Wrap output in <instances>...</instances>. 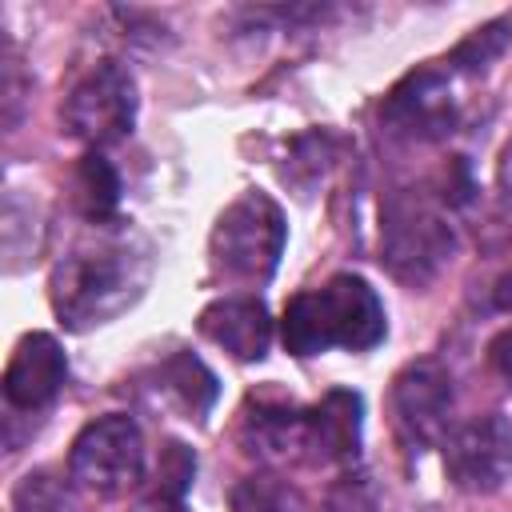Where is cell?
<instances>
[{"label":"cell","instance_id":"52a82bcc","mask_svg":"<svg viewBox=\"0 0 512 512\" xmlns=\"http://www.w3.org/2000/svg\"><path fill=\"white\" fill-rule=\"evenodd\" d=\"M444 472L468 496H488L512 476V424L500 412L472 416L444 436Z\"/></svg>","mask_w":512,"mask_h":512},{"label":"cell","instance_id":"9a60e30c","mask_svg":"<svg viewBox=\"0 0 512 512\" xmlns=\"http://www.w3.org/2000/svg\"><path fill=\"white\" fill-rule=\"evenodd\" d=\"M160 380H164V388L176 392L180 404H184L188 412H196V416L208 412L212 400H216V376H212L192 352H176V356L160 368Z\"/></svg>","mask_w":512,"mask_h":512},{"label":"cell","instance_id":"7402d4cb","mask_svg":"<svg viewBox=\"0 0 512 512\" xmlns=\"http://www.w3.org/2000/svg\"><path fill=\"white\" fill-rule=\"evenodd\" d=\"M488 360H492V368H496V376L512 388V328H504L492 344H488Z\"/></svg>","mask_w":512,"mask_h":512},{"label":"cell","instance_id":"7a4b0ae2","mask_svg":"<svg viewBox=\"0 0 512 512\" xmlns=\"http://www.w3.org/2000/svg\"><path fill=\"white\" fill-rule=\"evenodd\" d=\"M384 304L360 276H332L288 300L280 336L292 356H316L328 348L368 352L384 340Z\"/></svg>","mask_w":512,"mask_h":512},{"label":"cell","instance_id":"9c48e42d","mask_svg":"<svg viewBox=\"0 0 512 512\" xmlns=\"http://www.w3.org/2000/svg\"><path fill=\"white\" fill-rule=\"evenodd\" d=\"M392 416L412 444H436L448 436L452 376L436 360H412L392 380Z\"/></svg>","mask_w":512,"mask_h":512},{"label":"cell","instance_id":"e0dca14e","mask_svg":"<svg viewBox=\"0 0 512 512\" xmlns=\"http://www.w3.org/2000/svg\"><path fill=\"white\" fill-rule=\"evenodd\" d=\"M12 512H80L72 488L48 472V468H36L28 476L16 480L12 488Z\"/></svg>","mask_w":512,"mask_h":512},{"label":"cell","instance_id":"44dd1931","mask_svg":"<svg viewBox=\"0 0 512 512\" xmlns=\"http://www.w3.org/2000/svg\"><path fill=\"white\" fill-rule=\"evenodd\" d=\"M496 188H500V200H496V220L504 228V236L512 240V144L500 152V168H496Z\"/></svg>","mask_w":512,"mask_h":512},{"label":"cell","instance_id":"30bf717a","mask_svg":"<svg viewBox=\"0 0 512 512\" xmlns=\"http://www.w3.org/2000/svg\"><path fill=\"white\" fill-rule=\"evenodd\" d=\"M64 376H68L64 348L48 332H28V336H20V344L8 356L4 400L20 412H36L60 396Z\"/></svg>","mask_w":512,"mask_h":512},{"label":"cell","instance_id":"ffe728a7","mask_svg":"<svg viewBox=\"0 0 512 512\" xmlns=\"http://www.w3.org/2000/svg\"><path fill=\"white\" fill-rule=\"evenodd\" d=\"M320 512H380V508H376V496H372L364 476H340L328 488Z\"/></svg>","mask_w":512,"mask_h":512},{"label":"cell","instance_id":"4fadbf2b","mask_svg":"<svg viewBox=\"0 0 512 512\" xmlns=\"http://www.w3.org/2000/svg\"><path fill=\"white\" fill-rule=\"evenodd\" d=\"M304 412L292 400H248V412L240 420V440L252 456L284 464L304 460Z\"/></svg>","mask_w":512,"mask_h":512},{"label":"cell","instance_id":"3957f363","mask_svg":"<svg viewBox=\"0 0 512 512\" xmlns=\"http://www.w3.org/2000/svg\"><path fill=\"white\" fill-rule=\"evenodd\" d=\"M456 236L436 212V204L412 188H400L384 204L380 228V264L408 288H424L448 260Z\"/></svg>","mask_w":512,"mask_h":512},{"label":"cell","instance_id":"277c9868","mask_svg":"<svg viewBox=\"0 0 512 512\" xmlns=\"http://www.w3.org/2000/svg\"><path fill=\"white\" fill-rule=\"evenodd\" d=\"M284 216L276 208V200H268L264 192H244L236 196L212 228V264L232 276V280H268L280 264L284 252Z\"/></svg>","mask_w":512,"mask_h":512},{"label":"cell","instance_id":"8fae6325","mask_svg":"<svg viewBox=\"0 0 512 512\" xmlns=\"http://www.w3.org/2000/svg\"><path fill=\"white\" fill-rule=\"evenodd\" d=\"M360 456V396L332 388L304 412V464H352Z\"/></svg>","mask_w":512,"mask_h":512},{"label":"cell","instance_id":"5bb4252c","mask_svg":"<svg viewBox=\"0 0 512 512\" xmlns=\"http://www.w3.org/2000/svg\"><path fill=\"white\" fill-rule=\"evenodd\" d=\"M72 200H76V208H80L88 220H96V224H104V220L116 212L120 176H116V168H112L100 152L80 156V164H76V172H72Z\"/></svg>","mask_w":512,"mask_h":512},{"label":"cell","instance_id":"6da1fadb","mask_svg":"<svg viewBox=\"0 0 512 512\" xmlns=\"http://www.w3.org/2000/svg\"><path fill=\"white\" fill-rule=\"evenodd\" d=\"M100 232L76 240L52 268V308L64 328L84 332L96 324L116 320L136 296L144 292L152 276V256L144 240L132 232H112L96 224Z\"/></svg>","mask_w":512,"mask_h":512},{"label":"cell","instance_id":"8992f818","mask_svg":"<svg viewBox=\"0 0 512 512\" xmlns=\"http://www.w3.org/2000/svg\"><path fill=\"white\" fill-rule=\"evenodd\" d=\"M132 120H136V84L112 60H104L88 76H80L76 88L60 104L64 132L92 148L124 140L132 132Z\"/></svg>","mask_w":512,"mask_h":512},{"label":"cell","instance_id":"ba28073f","mask_svg":"<svg viewBox=\"0 0 512 512\" xmlns=\"http://www.w3.org/2000/svg\"><path fill=\"white\" fill-rule=\"evenodd\" d=\"M380 120L392 136L404 140H440L456 124V104L448 76L440 68H416L408 72L380 104Z\"/></svg>","mask_w":512,"mask_h":512},{"label":"cell","instance_id":"5b68a950","mask_svg":"<svg viewBox=\"0 0 512 512\" xmlns=\"http://www.w3.org/2000/svg\"><path fill=\"white\" fill-rule=\"evenodd\" d=\"M140 472H144V436L132 416L120 412L100 416L72 440L68 476L92 496L104 500L124 496L128 488L140 484Z\"/></svg>","mask_w":512,"mask_h":512},{"label":"cell","instance_id":"d6986e66","mask_svg":"<svg viewBox=\"0 0 512 512\" xmlns=\"http://www.w3.org/2000/svg\"><path fill=\"white\" fill-rule=\"evenodd\" d=\"M192 472H196V456L184 448V444H176V440H168L164 444V452H160V468H156V480H160V496H172V500H180L184 496V488H188V480H192Z\"/></svg>","mask_w":512,"mask_h":512},{"label":"cell","instance_id":"2e32d148","mask_svg":"<svg viewBox=\"0 0 512 512\" xmlns=\"http://www.w3.org/2000/svg\"><path fill=\"white\" fill-rule=\"evenodd\" d=\"M232 512H304V496L288 480L256 472L232 488Z\"/></svg>","mask_w":512,"mask_h":512},{"label":"cell","instance_id":"603a6c76","mask_svg":"<svg viewBox=\"0 0 512 512\" xmlns=\"http://www.w3.org/2000/svg\"><path fill=\"white\" fill-rule=\"evenodd\" d=\"M132 512H184L180 508V500H172V496H160V492H152L144 504H136Z\"/></svg>","mask_w":512,"mask_h":512},{"label":"cell","instance_id":"ac0fdd59","mask_svg":"<svg viewBox=\"0 0 512 512\" xmlns=\"http://www.w3.org/2000/svg\"><path fill=\"white\" fill-rule=\"evenodd\" d=\"M508 40H512V20H492V24L476 28V32H468L456 44V52H452L448 64H456L460 72H484L508 48Z\"/></svg>","mask_w":512,"mask_h":512},{"label":"cell","instance_id":"7c38bea8","mask_svg":"<svg viewBox=\"0 0 512 512\" xmlns=\"http://www.w3.org/2000/svg\"><path fill=\"white\" fill-rule=\"evenodd\" d=\"M200 332L236 360H264L272 344L268 308L252 296H224L200 312Z\"/></svg>","mask_w":512,"mask_h":512}]
</instances>
